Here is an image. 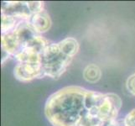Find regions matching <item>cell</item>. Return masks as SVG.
<instances>
[{"label":"cell","instance_id":"6da1fadb","mask_svg":"<svg viewBox=\"0 0 135 126\" xmlns=\"http://www.w3.org/2000/svg\"><path fill=\"white\" fill-rule=\"evenodd\" d=\"M88 90L81 87H63L50 95L45 105V115L53 126H78L86 112Z\"/></svg>","mask_w":135,"mask_h":126},{"label":"cell","instance_id":"7a4b0ae2","mask_svg":"<svg viewBox=\"0 0 135 126\" xmlns=\"http://www.w3.org/2000/svg\"><path fill=\"white\" fill-rule=\"evenodd\" d=\"M72 59L62 52L58 43L49 44L42 54L43 76L58 79L66 71Z\"/></svg>","mask_w":135,"mask_h":126},{"label":"cell","instance_id":"3957f363","mask_svg":"<svg viewBox=\"0 0 135 126\" xmlns=\"http://www.w3.org/2000/svg\"><path fill=\"white\" fill-rule=\"evenodd\" d=\"M3 15L15 17L18 21H30L33 16L30 2H3Z\"/></svg>","mask_w":135,"mask_h":126},{"label":"cell","instance_id":"277c9868","mask_svg":"<svg viewBox=\"0 0 135 126\" xmlns=\"http://www.w3.org/2000/svg\"><path fill=\"white\" fill-rule=\"evenodd\" d=\"M13 75L18 81L27 82L35 78L44 77L42 65L18 64L13 69Z\"/></svg>","mask_w":135,"mask_h":126},{"label":"cell","instance_id":"5b68a950","mask_svg":"<svg viewBox=\"0 0 135 126\" xmlns=\"http://www.w3.org/2000/svg\"><path fill=\"white\" fill-rule=\"evenodd\" d=\"M1 43L3 53L9 55V57H15L17 54H18L22 50L20 42H18L17 37L13 34V31L2 34Z\"/></svg>","mask_w":135,"mask_h":126},{"label":"cell","instance_id":"8992f818","mask_svg":"<svg viewBox=\"0 0 135 126\" xmlns=\"http://www.w3.org/2000/svg\"><path fill=\"white\" fill-rule=\"evenodd\" d=\"M30 23L35 30V31L40 35L49 30L51 26L50 15L45 10L34 15L30 18Z\"/></svg>","mask_w":135,"mask_h":126},{"label":"cell","instance_id":"52a82bcc","mask_svg":"<svg viewBox=\"0 0 135 126\" xmlns=\"http://www.w3.org/2000/svg\"><path fill=\"white\" fill-rule=\"evenodd\" d=\"M58 44L62 52L71 58L75 57L79 50L78 41L72 37H68V38L64 39L63 40L58 42Z\"/></svg>","mask_w":135,"mask_h":126},{"label":"cell","instance_id":"ba28073f","mask_svg":"<svg viewBox=\"0 0 135 126\" xmlns=\"http://www.w3.org/2000/svg\"><path fill=\"white\" fill-rule=\"evenodd\" d=\"M84 79L91 83H95L98 82L102 77L101 69L95 64H90L86 67L83 72Z\"/></svg>","mask_w":135,"mask_h":126},{"label":"cell","instance_id":"9c48e42d","mask_svg":"<svg viewBox=\"0 0 135 126\" xmlns=\"http://www.w3.org/2000/svg\"><path fill=\"white\" fill-rule=\"evenodd\" d=\"M1 30H2V34H5L8 32H10L15 29V27L20 21H18L17 18L15 17L3 15L1 17Z\"/></svg>","mask_w":135,"mask_h":126},{"label":"cell","instance_id":"30bf717a","mask_svg":"<svg viewBox=\"0 0 135 126\" xmlns=\"http://www.w3.org/2000/svg\"><path fill=\"white\" fill-rule=\"evenodd\" d=\"M123 119L127 126H135V109L130 111Z\"/></svg>","mask_w":135,"mask_h":126},{"label":"cell","instance_id":"8fae6325","mask_svg":"<svg viewBox=\"0 0 135 126\" xmlns=\"http://www.w3.org/2000/svg\"><path fill=\"white\" fill-rule=\"evenodd\" d=\"M126 86H127L128 92L135 96V73L128 78Z\"/></svg>","mask_w":135,"mask_h":126}]
</instances>
